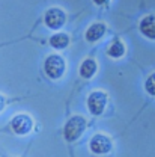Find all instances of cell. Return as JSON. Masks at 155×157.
Listing matches in <instances>:
<instances>
[{"instance_id": "obj_1", "label": "cell", "mask_w": 155, "mask_h": 157, "mask_svg": "<svg viewBox=\"0 0 155 157\" xmlns=\"http://www.w3.org/2000/svg\"><path fill=\"white\" fill-rule=\"evenodd\" d=\"M86 118L80 117V115H74L72 118L68 119V122L65 124V128H63V136L68 142H74L77 140L78 137L81 136L86 130Z\"/></svg>"}, {"instance_id": "obj_8", "label": "cell", "mask_w": 155, "mask_h": 157, "mask_svg": "<svg viewBox=\"0 0 155 157\" xmlns=\"http://www.w3.org/2000/svg\"><path fill=\"white\" fill-rule=\"evenodd\" d=\"M105 35V24L102 23H94L87 30H86V39L89 42H95Z\"/></svg>"}, {"instance_id": "obj_3", "label": "cell", "mask_w": 155, "mask_h": 157, "mask_svg": "<svg viewBox=\"0 0 155 157\" xmlns=\"http://www.w3.org/2000/svg\"><path fill=\"white\" fill-rule=\"evenodd\" d=\"M107 94L104 92V91H94L89 98H87V107H89V112L92 113V115H101L102 112H104V109H105V106H107Z\"/></svg>"}, {"instance_id": "obj_4", "label": "cell", "mask_w": 155, "mask_h": 157, "mask_svg": "<svg viewBox=\"0 0 155 157\" xmlns=\"http://www.w3.org/2000/svg\"><path fill=\"white\" fill-rule=\"evenodd\" d=\"M89 148L94 154H107L112 151L113 142L105 135H95L89 142Z\"/></svg>"}, {"instance_id": "obj_2", "label": "cell", "mask_w": 155, "mask_h": 157, "mask_svg": "<svg viewBox=\"0 0 155 157\" xmlns=\"http://www.w3.org/2000/svg\"><path fill=\"white\" fill-rule=\"evenodd\" d=\"M44 70H45V74L53 80H57L65 74V70H66V62L65 59L59 55H50L48 58L45 59L44 62Z\"/></svg>"}, {"instance_id": "obj_13", "label": "cell", "mask_w": 155, "mask_h": 157, "mask_svg": "<svg viewBox=\"0 0 155 157\" xmlns=\"http://www.w3.org/2000/svg\"><path fill=\"white\" fill-rule=\"evenodd\" d=\"M5 106H6V100H5V97L0 94V112L5 109Z\"/></svg>"}, {"instance_id": "obj_11", "label": "cell", "mask_w": 155, "mask_h": 157, "mask_svg": "<svg viewBox=\"0 0 155 157\" xmlns=\"http://www.w3.org/2000/svg\"><path fill=\"white\" fill-rule=\"evenodd\" d=\"M107 53L115 59L122 58L124 53H125V45H124V42H122V41H115V42L110 45V48H109Z\"/></svg>"}, {"instance_id": "obj_9", "label": "cell", "mask_w": 155, "mask_h": 157, "mask_svg": "<svg viewBox=\"0 0 155 157\" xmlns=\"http://www.w3.org/2000/svg\"><path fill=\"white\" fill-rule=\"evenodd\" d=\"M97 70H98L97 62H95L94 59H86V60H83V63L80 65V76L83 78H90L95 76Z\"/></svg>"}, {"instance_id": "obj_6", "label": "cell", "mask_w": 155, "mask_h": 157, "mask_svg": "<svg viewBox=\"0 0 155 157\" xmlns=\"http://www.w3.org/2000/svg\"><path fill=\"white\" fill-rule=\"evenodd\" d=\"M44 21H45L47 27H50V29H53V30H59V29L65 24L66 15H65V12H63L62 9L51 8V9H48V11L45 12Z\"/></svg>"}, {"instance_id": "obj_5", "label": "cell", "mask_w": 155, "mask_h": 157, "mask_svg": "<svg viewBox=\"0 0 155 157\" xmlns=\"http://www.w3.org/2000/svg\"><path fill=\"white\" fill-rule=\"evenodd\" d=\"M11 127H12L14 133H17L20 136L29 135L33 128V119L26 113H20V115L14 117L12 122H11Z\"/></svg>"}, {"instance_id": "obj_7", "label": "cell", "mask_w": 155, "mask_h": 157, "mask_svg": "<svg viewBox=\"0 0 155 157\" xmlns=\"http://www.w3.org/2000/svg\"><path fill=\"white\" fill-rule=\"evenodd\" d=\"M140 32L149 39H155V17L148 15L140 21Z\"/></svg>"}, {"instance_id": "obj_12", "label": "cell", "mask_w": 155, "mask_h": 157, "mask_svg": "<svg viewBox=\"0 0 155 157\" xmlns=\"http://www.w3.org/2000/svg\"><path fill=\"white\" fill-rule=\"evenodd\" d=\"M145 89H146V92H148V94H151V95H154L155 97V73L154 74H151L149 77L146 78Z\"/></svg>"}, {"instance_id": "obj_14", "label": "cell", "mask_w": 155, "mask_h": 157, "mask_svg": "<svg viewBox=\"0 0 155 157\" xmlns=\"http://www.w3.org/2000/svg\"><path fill=\"white\" fill-rule=\"evenodd\" d=\"M109 2H110V0H94V3H95V5H99V6H101V5H105V3H109Z\"/></svg>"}, {"instance_id": "obj_10", "label": "cell", "mask_w": 155, "mask_h": 157, "mask_svg": "<svg viewBox=\"0 0 155 157\" xmlns=\"http://www.w3.org/2000/svg\"><path fill=\"white\" fill-rule=\"evenodd\" d=\"M50 45L56 50H63L69 45V36L66 33H56L50 38Z\"/></svg>"}]
</instances>
